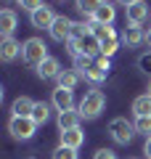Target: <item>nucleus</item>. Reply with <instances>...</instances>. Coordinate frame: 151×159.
<instances>
[{
	"instance_id": "obj_1",
	"label": "nucleus",
	"mask_w": 151,
	"mask_h": 159,
	"mask_svg": "<svg viewBox=\"0 0 151 159\" xmlns=\"http://www.w3.org/2000/svg\"><path fill=\"white\" fill-rule=\"evenodd\" d=\"M103 106H106V96H103V90L95 88V90L85 93V98L77 106V111L82 114V119H98L101 111H103Z\"/></svg>"
},
{
	"instance_id": "obj_2",
	"label": "nucleus",
	"mask_w": 151,
	"mask_h": 159,
	"mask_svg": "<svg viewBox=\"0 0 151 159\" xmlns=\"http://www.w3.org/2000/svg\"><path fill=\"white\" fill-rule=\"evenodd\" d=\"M21 58L27 64H43L45 58H48V45H45L40 37H29V40H24L21 43Z\"/></svg>"
},
{
	"instance_id": "obj_3",
	"label": "nucleus",
	"mask_w": 151,
	"mask_h": 159,
	"mask_svg": "<svg viewBox=\"0 0 151 159\" xmlns=\"http://www.w3.org/2000/svg\"><path fill=\"white\" fill-rule=\"evenodd\" d=\"M8 133H11L16 141H29L37 133V122L32 117H11L8 119Z\"/></svg>"
},
{
	"instance_id": "obj_4",
	"label": "nucleus",
	"mask_w": 151,
	"mask_h": 159,
	"mask_svg": "<svg viewBox=\"0 0 151 159\" xmlns=\"http://www.w3.org/2000/svg\"><path fill=\"white\" fill-rule=\"evenodd\" d=\"M109 133H112V138L119 146H127V143L133 141V135H135V125L127 122V117H114L112 122H109Z\"/></svg>"
},
{
	"instance_id": "obj_5",
	"label": "nucleus",
	"mask_w": 151,
	"mask_h": 159,
	"mask_svg": "<svg viewBox=\"0 0 151 159\" xmlns=\"http://www.w3.org/2000/svg\"><path fill=\"white\" fill-rule=\"evenodd\" d=\"M72 27H74L72 19L56 16V21H53V27H50L48 32H50V37L56 40V43H69V40H72Z\"/></svg>"
},
{
	"instance_id": "obj_6",
	"label": "nucleus",
	"mask_w": 151,
	"mask_h": 159,
	"mask_svg": "<svg viewBox=\"0 0 151 159\" xmlns=\"http://www.w3.org/2000/svg\"><path fill=\"white\" fill-rule=\"evenodd\" d=\"M125 19H127V24H135V27H140L143 21H149V3H146V0H138L133 6H127L125 8Z\"/></svg>"
},
{
	"instance_id": "obj_7",
	"label": "nucleus",
	"mask_w": 151,
	"mask_h": 159,
	"mask_svg": "<svg viewBox=\"0 0 151 159\" xmlns=\"http://www.w3.org/2000/svg\"><path fill=\"white\" fill-rule=\"evenodd\" d=\"M29 21H32V27H37V29H50L53 21H56V13L50 11L48 6H43V8H37L34 13H29Z\"/></svg>"
},
{
	"instance_id": "obj_8",
	"label": "nucleus",
	"mask_w": 151,
	"mask_h": 159,
	"mask_svg": "<svg viewBox=\"0 0 151 159\" xmlns=\"http://www.w3.org/2000/svg\"><path fill=\"white\" fill-rule=\"evenodd\" d=\"M61 64H58V58L48 56L43 64H37V77L40 80H58V74H61Z\"/></svg>"
},
{
	"instance_id": "obj_9",
	"label": "nucleus",
	"mask_w": 151,
	"mask_h": 159,
	"mask_svg": "<svg viewBox=\"0 0 151 159\" xmlns=\"http://www.w3.org/2000/svg\"><path fill=\"white\" fill-rule=\"evenodd\" d=\"M50 103H53L58 111H69V109H74V93H72V90H66V88H58V85H56Z\"/></svg>"
},
{
	"instance_id": "obj_10",
	"label": "nucleus",
	"mask_w": 151,
	"mask_h": 159,
	"mask_svg": "<svg viewBox=\"0 0 151 159\" xmlns=\"http://www.w3.org/2000/svg\"><path fill=\"white\" fill-rule=\"evenodd\" d=\"M19 56H21V43H16L13 37H6L3 43H0V58H3L6 64L16 61Z\"/></svg>"
},
{
	"instance_id": "obj_11",
	"label": "nucleus",
	"mask_w": 151,
	"mask_h": 159,
	"mask_svg": "<svg viewBox=\"0 0 151 159\" xmlns=\"http://www.w3.org/2000/svg\"><path fill=\"white\" fill-rule=\"evenodd\" d=\"M114 19H117V8H114L109 0H103V3L98 6V11L93 13V21L95 24H109V27H112Z\"/></svg>"
},
{
	"instance_id": "obj_12",
	"label": "nucleus",
	"mask_w": 151,
	"mask_h": 159,
	"mask_svg": "<svg viewBox=\"0 0 151 159\" xmlns=\"http://www.w3.org/2000/svg\"><path fill=\"white\" fill-rule=\"evenodd\" d=\"M80 119H82V114L77 111V109H69V111H58V130H74V127H80Z\"/></svg>"
},
{
	"instance_id": "obj_13",
	"label": "nucleus",
	"mask_w": 151,
	"mask_h": 159,
	"mask_svg": "<svg viewBox=\"0 0 151 159\" xmlns=\"http://www.w3.org/2000/svg\"><path fill=\"white\" fill-rule=\"evenodd\" d=\"M119 40L127 43L130 48H135V45H140V43H146V32L140 27H135V24H130V27H125V32L119 34Z\"/></svg>"
},
{
	"instance_id": "obj_14",
	"label": "nucleus",
	"mask_w": 151,
	"mask_h": 159,
	"mask_svg": "<svg viewBox=\"0 0 151 159\" xmlns=\"http://www.w3.org/2000/svg\"><path fill=\"white\" fill-rule=\"evenodd\" d=\"M13 29H16V13L11 8H3L0 11V34H3V40L13 37Z\"/></svg>"
},
{
	"instance_id": "obj_15",
	"label": "nucleus",
	"mask_w": 151,
	"mask_h": 159,
	"mask_svg": "<svg viewBox=\"0 0 151 159\" xmlns=\"http://www.w3.org/2000/svg\"><path fill=\"white\" fill-rule=\"evenodd\" d=\"M32 109H34V101L29 96H19L11 106V117H32Z\"/></svg>"
},
{
	"instance_id": "obj_16",
	"label": "nucleus",
	"mask_w": 151,
	"mask_h": 159,
	"mask_svg": "<svg viewBox=\"0 0 151 159\" xmlns=\"http://www.w3.org/2000/svg\"><path fill=\"white\" fill-rule=\"evenodd\" d=\"M82 143H85V133H82V127H74V130H64V133H61V146L80 148Z\"/></svg>"
},
{
	"instance_id": "obj_17",
	"label": "nucleus",
	"mask_w": 151,
	"mask_h": 159,
	"mask_svg": "<svg viewBox=\"0 0 151 159\" xmlns=\"http://www.w3.org/2000/svg\"><path fill=\"white\" fill-rule=\"evenodd\" d=\"M133 114L135 117H151V96L149 93H143V96H138L133 101Z\"/></svg>"
},
{
	"instance_id": "obj_18",
	"label": "nucleus",
	"mask_w": 151,
	"mask_h": 159,
	"mask_svg": "<svg viewBox=\"0 0 151 159\" xmlns=\"http://www.w3.org/2000/svg\"><path fill=\"white\" fill-rule=\"evenodd\" d=\"M93 21V19H90ZM90 34H93L98 43H106V40H112V37H117V32H114V27H109V24H95L93 21V29H90Z\"/></svg>"
},
{
	"instance_id": "obj_19",
	"label": "nucleus",
	"mask_w": 151,
	"mask_h": 159,
	"mask_svg": "<svg viewBox=\"0 0 151 159\" xmlns=\"http://www.w3.org/2000/svg\"><path fill=\"white\" fill-rule=\"evenodd\" d=\"M32 119L37 122V127H40V125H45V122L50 119V103H45V101H34Z\"/></svg>"
},
{
	"instance_id": "obj_20",
	"label": "nucleus",
	"mask_w": 151,
	"mask_h": 159,
	"mask_svg": "<svg viewBox=\"0 0 151 159\" xmlns=\"http://www.w3.org/2000/svg\"><path fill=\"white\" fill-rule=\"evenodd\" d=\"M106 74H109V72H103V69H101L98 64L93 61V64H90L88 69H85V74H82V77H85V80H90V82H93V85H101V82H103V80H106Z\"/></svg>"
},
{
	"instance_id": "obj_21",
	"label": "nucleus",
	"mask_w": 151,
	"mask_h": 159,
	"mask_svg": "<svg viewBox=\"0 0 151 159\" xmlns=\"http://www.w3.org/2000/svg\"><path fill=\"white\" fill-rule=\"evenodd\" d=\"M56 82H58V88H66V90H74V88H77V82H80V74H77V72H61Z\"/></svg>"
},
{
	"instance_id": "obj_22",
	"label": "nucleus",
	"mask_w": 151,
	"mask_h": 159,
	"mask_svg": "<svg viewBox=\"0 0 151 159\" xmlns=\"http://www.w3.org/2000/svg\"><path fill=\"white\" fill-rule=\"evenodd\" d=\"M103 3V0H77V11L82 13V16L93 19V13L98 11V6Z\"/></svg>"
},
{
	"instance_id": "obj_23",
	"label": "nucleus",
	"mask_w": 151,
	"mask_h": 159,
	"mask_svg": "<svg viewBox=\"0 0 151 159\" xmlns=\"http://www.w3.org/2000/svg\"><path fill=\"white\" fill-rule=\"evenodd\" d=\"M119 43H122V40H119V37H112V40H106V43H101V56L112 58L114 53L119 51Z\"/></svg>"
},
{
	"instance_id": "obj_24",
	"label": "nucleus",
	"mask_w": 151,
	"mask_h": 159,
	"mask_svg": "<svg viewBox=\"0 0 151 159\" xmlns=\"http://www.w3.org/2000/svg\"><path fill=\"white\" fill-rule=\"evenodd\" d=\"M135 133H143L146 138L151 135V117H135Z\"/></svg>"
},
{
	"instance_id": "obj_25",
	"label": "nucleus",
	"mask_w": 151,
	"mask_h": 159,
	"mask_svg": "<svg viewBox=\"0 0 151 159\" xmlns=\"http://www.w3.org/2000/svg\"><path fill=\"white\" fill-rule=\"evenodd\" d=\"M53 159H77V148H69V146H58L53 151Z\"/></svg>"
},
{
	"instance_id": "obj_26",
	"label": "nucleus",
	"mask_w": 151,
	"mask_h": 159,
	"mask_svg": "<svg viewBox=\"0 0 151 159\" xmlns=\"http://www.w3.org/2000/svg\"><path fill=\"white\" fill-rule=\"evenodd\" d=\"M90 64H93V58H88V56H77V58H74V69H77L80 77L85 74V69H88Z\"/></svg>"
},
{
	"instance_id": "obj_27",
	"label": "nucleus",
	"mask_w": 151,
	"mask_h": 159,
	"mask_svg": "<svg viewBox=\"0 0 151 159\" xmlns=\"http://www.w3.org/2000/svg\"><path fill=\"white\" fill-rule=\"evenodd\" d=\"M19 6H21L24 11H29V13H34V11H37V8H43L45 3H43V0H21V3H19Z\"/></svg>"
},
{
	"instance_id": "obj_28",
	"label": "nucleus",
	"mask_w": 151,
	"mask_h": 159,
	"mask_svg": "<svg viewBox=\"0 0 151 159\" xmlns=\"http://www.w3.org/2000/svg\"><path fill=\"white\" fill-rule=\"evenodd\" d=\"M138 66H140V72L151 74V53H143V56L138 58Z\"/></svg>"
},
{
	"instance_id": "obj_29",
	"label": "nucleus",
	"mask_w": 151,
	"mask_h": 159,
	"mask_svg": "<svg viewBox=\"0 0 151 159\" xmlns=\"http://www.w3.org/2000/svg\"><path fill=\"white\" fill-rule=\"evenodd\" d=\"M93 159H117V154H114L112 148H98V151L93 154Z\"/></svg>"
},
{
	"instance_id": "obj_30",
	"label": "nucleus",
	"mask_w": 151,
	"mask_h": 159,
	"mask_svg": "<svg viewBox=\"0 0 151 159\" xmlns=\"http://www.w3.org/2000/svg\"><path fill=\"white\" fill-rule=\"evenodd\" d=\"M95 64H98L103 72H109V58H106V56H98V58H95Z\"/></svg>"
},
{
	"instance_id": "obj_31",
	"label": "nucleus",
	"mask_w": 151,
	"mask_h": 159,
	"mask_svg": "<svg viewBox=\"0 0 151 159\" xmlns=\"http://www.w3.org/2000/svg\"><path fill=\"white\" fill-rule=\"evenodd\" d=\"M143 154H146V157L151 159V135L146 138V143H143Z\"/></svg>"
},
{
	"instance_id": "obj_32",
	"label": "nucleus",
	"mask_w": 151,
	"mask_h": 159,
	"mask_svg": "<svg viewBox=\"0 0 151 159\" xmlns=\"http://www.w3.org/2000/svg\"><path fill=\"white\" fill-rule=\"evenodd\" d=\"M114 3H119V6L127 8V6H133V3H138V0H114Z\"/></svg>"
},
{
	"instance_id": "obj_33",
	"label": "nucleus",
	"mask_w": 151,
	"mask_h": 159,
	"mask_svg": "<svg viewBox=\"0 0 151 159\" xmlns=\"http://www.w3.org/2000/svg\"><path fill=\"white\" fill-rule=\"evenodd\" d=\"M146 43H149V48H151V29L146 32Z\"/></svg>"
},
{
	"instance_id": "obj_34",
	"label": "nucleus",
	"mask_w": 151,
	"mask_h": 159,
	"mask_svg": "<svg viewBox=\"0 0 151 159\" xmlns=\"http://www.w3.org/2000/svg\"><path fill=\"white\" fill-rule=\"evenodd\" d=\"M6 3H21V0H6Z\"/></svg>"
},
{
	"instance_id": "obj_35",
	"label": "nucleus",
	"mask_w": 151,
	"mask_h": 159,
	"mask_svg": "<svg viewBox=\"0 0 151 159\" xmlns=\"http://www.w3.org/2000/svg\"><path fill=\"white\" fill-rule=\"evenodd\" d=\"M149 96H151V80H149Z\"/></svg>"
},
{
	"instance_id": "obj_36",
	"label": "nucleus",
	"mask_w": 151,
	"mask_h": 159,
	"mask_svg": "<svg viewBox=\"0 0 151 159\" xmlns=\"http://www.w3.org/2000/svg\"><path fill=\"white\" fill-rule=\"evenodd\" d=\"M29 159H32V157H29Z\"/></svg>"
}]
</instances>
